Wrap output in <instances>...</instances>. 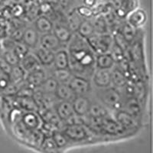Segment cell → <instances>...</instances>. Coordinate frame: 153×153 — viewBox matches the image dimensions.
I'll list each match as a JSON object with an SVG mask.
<instances>
[{
    "label": "cell",
    "instance_id": "1",
    "mask_svg": "<svg viewBox=\"0 0 153 153\" xmlns=\"http://www.w3.org/2000/svg\"><path fill=\"white\" fill-rule=\"evenodd\" d=\"M86 40L91 49H92L94 52L97 53V54L107 53L110 50L113 43V37L107 34H94Z\"/></svg>",
    "mask_w": 153,
    "mask_h": 153
},
{
    "label": "cell",
    "instance_id": "2",
    "mask_svg": "<svg viewBox=\"0 0 153 153\" xmlns=\"http://www.w3.org/2000/svg\"><path fill=\"white\" fill-rule=\"evenodd\" d=\"M99 97L101 103L114 110H120L122 106V97L117 89L113 87L101 88L99 93Z\"/></svg>",
    "mask_w": 153,
    "mask_h": 153
},
{
    "label": "cell",
    "instance_id": "3",
    "mask_svg": "<svg viewBox=\"0 0 153 153\" xmlns=\"http://www.w3.org/2000/svg\"><path fill=\"white\" fill-rule=\"evenodd\" d=\"M61 131L70 139V141L83 142L87 140L90 137L87 127L82 123L67 124Z\"/></svg>",
    "mask_w": 153,
    "mask_h": 153
},
{
    "label": "cell",
    "instance_id": "4",
    "mask_svg": "<svg viewBox=\"0 0 153 153\" xmlns=\"http://www.w3.org/2000/svg\"><path fill=\"white\" fill-rule=\"evenodd\" d=\"M68 84L76 96L85 95L91 90L90 81L80 75H72Z\"/></svg>",
    "mask_w": 153,
    "mask_h": 153
},
{
    "label": "cell",
    "instance_id": "5",
    "mask_svg": "<svg viewBox=\"0 0 153 153\" xmlns=\"http://www.w3.org/2000/svg\"><path fill=\"white\" fill-rule=\"evenodd\" d=\"M20 122L28 130L41 129L43 120L36 111H26L22 113Z\"/></svg>",
    "mask_w": 153,
    "mask_h": 153
},
{
    "label": "cell",
    "instance_id": "6",
    "mask_svg": "<svg viewBox=\"0 0 153 153\" xmlns=\"http://www.w3.org/2000/svg\"><path fill=\"white\" fill-rule=\"evenodd\" d=\"M125 130L123 127L117 122L116 119H112L109 116L104 117L101 124V132H105L110 136H117Z\"/></svg>",
    "mask_w": 153,
    "mask_h": 153
},
{
    "label": "cell",
    "instance_id": "7",
    "mask_svg": "<svg viewBox=\"0 0 153 153\" xmlns=\"http://www.w3.org/2000/svg\"><path fill=\"white\" fill-rule=\"evenodd\" d=\"M74 113L78 117H84L88 114L91 101L85 95L76 96L71 101Z\"/></svg>",
    "mask_w": 153,
    "mask_h": 153
},
{
    "label": "cell",
    "instance_id": "8",
    "mask_svg": "<svg viewBox=\"0 0 153 153\" xmlns=\"http://www.w3.org/2000/svg\"><path fill=\"white\" fill-rule=\"evenodd\" d=\"M93 81L97 87L106 88L111 85V73L108 69L97 68L93 75Z\"/></svg>",
    "mask_w": 153,
    "mask_h": 153
},
{
    "label": "cell",
    "instance_id": "9",
    "mask_svg": "<svg viewBox=\"0 0 153 153\" xmlns=\"http://www.w3.org/2000/svg\"><path fill=\"white\" fill-rule=\"evenodd\" d=\"M55 112L62 122H68L75 115L71 101L61 100L55 106Z\"/></svg>",
    "mask_w": 153,
    "mask_h": 153
},
{
    "label": "cell",
    "instance_id": "10",
    "mask_svg": "<svg viewBox=\"0 0 153 153\" xmlns=\"http://www.w3.org/2000/svg\"><path fill=\"white\" fill-rule=\"evenodd\" d=\"M46 74L41 68L30 71L25 76V83L27 85L35 89L38 87L46 79Z\"/></svg>",
    "mask_w": 153,
    "mask_h": 153
},
{
    "label": "cell",
    "instance_id": "11",
    "mask_svg": "<svg viewBox=\"0 0 153 153\" xmlns=\"http://www.w3.org/2000/svg\"><path fill=\"white\" fill-rule=\"evenodd\" d=\"M21 40L28 48H36L40 40L39 33L35 27H28L23 31Z\"/></svg>",
    "mask_w": 153,
    "mask_h": 153
},
{
    "label": "cell",
    "instance_id": "12",
    "mask_svg": "<svg viewBox=\"0 0 153 153\" xmlns=\"http://www.w3.org/2000/svg\"><path fill=\"white\" fill-rule=\"evenodd\" d=\"M39 42L42 47L52 51H56L57 49H59L61 44L52 31L43 34L40 38Z\"/></svg>",
    "mask_w": 153,
    "mask_h": 153
},
{
    "label": "cell",
    "instance_id": "13",
    "mask_svg": "<svg viewBox=\"0 0 153 153\" xmlns=\"http://www.w3.org/2000/svg\"><path fill=\"white\" fill-rule=\"evenodd\" d=\"M22 68L24 69V71L27 73L30 71H32L34 70L39 68L41 67V63L39 60L38 59L35 54L33 53L28 52L24 57L20 60V64Z\"/></svg>",
    "mask_w": 153,
    "mask_h": 153
},
{
    "label": "cell",
    "instance_id": "14",
    "mask_svg": "<svg viewBox=\"0 0 153 153\" xmlns=\"http://www.w3.org/2000/svg\"><path fill=\"white\" fill-rule=\"evenodd\" d=\"M115 119L125 129H132L136 126L135 117H133L132 114H130L126 110H117Z\"/></svg>",
    "mask_w": 153,
    "mask_h": 153
},
{
    "label": "cell",
    "instance_id": "15",
    "mask_svg": "<svg viewBox=\"0 0 153 153\" xmlns=\"http://www.w3.org/2000/svg\"><path fill=\"white\" fill-rule=\"evenodd\" d=\"M147 19V15L143 9H138L132 11L128 17V23L134 28H139L143 26L146 23Z\"/></svg>",
    "mask_w": 153,
    "mask_h": 153
},
{
    "label": "cell",
    "instance_id": "16",
    "mask_svg": "<svg viewBox=\"0 0 153 153\" xmlns=\"http://www.w3.org/2000/svg\"><path fill=\"white\" fill-rule=\"evenodd\" d=\"M53 65L55 69L70 68L69 54L65 50L56 51V52L54 53Z\"/></svg>",
    "mask_w": 153,
    "mask_h": 153
},
{
    "label": "cell",
    "instance_id": "17",
    "mask_svg": "<svg viewBox=\"0 0 153 153\" xmlns=\"http://www.w3.org/2000/svg\"><path fill=\"white\" fill-rule=\"evenodd\" d=\"M54 95L57 100L71 101V102L76 97L68 84H58Z\"/></svg>",
    "mask_w": 153,
    "mask_h": 153
},
{
    "label": "cell",
    "instance_id": "18",
    "mask_svg": "<svg viewBox=\"0 0 153 153\" xmlns=\"http://www.w3.org/2000/svg\"><path fill=\"white\" fill-rule=\"evenodd\" d=\"M38 59L40 61L41 65L45 66H48L53 64L54 57V51L45 48L43 47H39L37 48L35 52Z\"/></svg>",
    "mask_w": 153,
    "mask_h": 153
},
{
    "label": "cell",
    "instance_id": "19",
    "mask_svg": "<svg viewBox=\"0 0 153 153\" xmlns=\"http://www.w3.org/2000/svg\"><path fill=\"white\" fill-rule=\"evenodd\" d=\"M115 61L110 53L99 54L95 57V65L97 68L110 70L114 65Z\"/></svg>",
    "mask_w": 153,
    "mask_h": 153
},
{
    "label": "cell",
    "instance_id": "20",
    "mask_svg": "<svg viewBox=\"0 0 153 153\" xmlns=\"http://www.w3.org/2000/svg\"><path fill=\"white\" fill-rule=\"evenodd\" d=\"M53 33L56 35L61 43H68L72 38V31L64 25H57L53 28Z\"/></svg>",
    "mask_w": 153,
    "mask_h": 153
},
{
    "label": "cell",
    "instance_id": "21",
    "mask_svg": "<svg viewBox=\"0 0 153 153\" xmlns=\"http://www.w3.org/2000/svg\"><path fill=\"white\" fill-rule=\"evenodd\" d=\"M16 102L20 109L25 111H38V106L33 97H18Z\"/></svg>",
    "mask_w": 153,
    "mask_h": 153
},
{
    "label": "cell",
    "instance_id": "22",
    "mask_svg": "<svg viewBox=\"0 0 153 153\" xmlns=\"http://www.w3.org/2000/svg\"><path fill=\"white\" fill-rule=\"evenodd\" d=\"M54 25L46 16H40L35 22V28L39 34H46L53 31Z\"/></svg>",
    "mask_w": 153,
    "mask_h": 153
},
{
    "label": "cell",
    "instance_id": "23",
    "mask_svg": "<svg viewBox=\"0 0 153 153\" xmlns=\"http://www.w3.org/2000/svg\"><path fill=\"white\" fill-rule=\"evenodd\" d=\"M91 22H92L95 34H98V35L107 34L108 29H109V24H108L104 16L101 14L97 15L94 18V21Z\"/></svg>",
    "mask_w": 153,
    "mask_h": 153
},
{
    "label": "cell",
    "instance_id": "24",
    "mask_svg": "<svg viewBox=\"0 0 153 153\" xmlns=\"http://www.w3.org/2000/svg\"><path fill=\"white\" fill-rule=\"evenodd\" d=\"M58 82L53 77H46V79L44 80V82L41 84L37 89H38V91L43 94H54L58 86Z\"/></svg>",
    "mask_w": 153,
    "mask_h": 153
},
{
    "label": "cell",
    "instance_id": "25",
    "mask_svg": "<svg viewBox=\"0 0 153 153\" xmlns=\"http://www.w3.org/2000/svg\"><path fill=\"white\" fill-rule=\"evenodd\" d=\"M25 78V71L20 65L12 67L9 74V81L13 84H21Z\"/></svg>",
    "mask_w": 153,
    "mask_h": 153
},
{
    "label": "cell",
    "instance_id": "26",
    "mask_svg": "<svg viewBox=\"0 0 153 153\" xmlns=\"http://www.w3.org/2000/svg\"><path fill=\"white\" fill-rule=\"evenodd\" d=\"M76 31L78 35L84 39H87L95 34L92 22L85 19L82 20L76 29Z\"/></svg>",
    "mask_w": 153,
    "mask_h": 153
},
{
    "label": "cell",
    "instance_id": "27",
    "mask_svg": "<svg viewBox=\"0 0 153 153\" xmlns=\"http://www.w3.org/2000/svg\"><path fill=\"white\" fill-rule=\"evenodd\" d=\"M111 73V84L116 87H123L126 84V76L125 73L119 68H114Z\"/></svg>",
    "mask_w": 153,
    "mask_h": 153
},
{
    "label": "cell",
    "instance_id": "28",
    "mask_svg": "<svg viewBox=\"0 0 153 153\" xmlns=\"http://www.w3.org/2000/svg\"><path fill=\"white\" fill-rule=\"evenodd\" d=\"M87 115L96 118H104L109 116V113L103 105H101L100 103H91Z\"/></svg>",
    "mask_w": 153,
    "mask_h": 153
},
{
    "label": "cell",
    "instance_id": "29",
    "mask_svg": "<svg viewBox=\"0 0 153 153\" xmlns=\"http://www.w3.org/2000/svg\"><path fill=\"white\" fill-rule=\"evenodd\" d=\"M51 137L58 149L65 148L71 142L70 139L65 136V134L62 131H60L58 129L53 131L51 133Z\"/></svg>",
    "mask_w": 153,
    "mask_h": 153
},
{
    "label": "cell",
    "instance_id": "30",
    "mask_svg": "<svg viewBox=\"0 0 153 153\" xmlns=\"http://www.w3.org/2000/svg\"><path fill=\"white\" fill-rule=\"evenodd\" d=\"M53 74V77L59 84H68L72 76L71 71L70 68L65 69H55Z\"/></svg>",
    "mask_w": 153,
    "mask_h": 153
},
{
    "label": "cell",
    "instance_id": "31",
    "mask_svg": "<svg viewBox=\"0 0 153 153\" xmlns=\"http://www.w3.org/2000/svg\"><path fill=\"white\" fill-rule=\"evenodd\" d=\"M40 147L44 151L48 152H57L58 150L57 146L51 137V135H46V136L45 135Z\"/></svg>",
    "mask_w": 153,
    "mask_h": 153
},
{
    "label": "cell",
    "instance_id": "32",
    "mask_svg": "<svg viewBox=\"0 0 153 153\" xmlns=\"http://www.w3.org/2000/svg\"><path fill=\"white\" fill-rule=\"evenodd\" d=\"M10 50H12L20 58V60L28 52V48L22 42H14Z\"/></svg>",
    "mask_w": 153,
    "mask_h": 153
},
{
    "label": "cell",
    "instance_id": "33",
    "mask_svg": "<svg viewBox=\"0 0 153 153\" xmlns=\"http://www.w3.org/2000/svg\"><path fill=\"white\" fill-rule=\"evenodd\" d=\"M120 32L125 38L126 40L129 43L135 38V35H136V28H134L130 24L127 22L126 24L124 25L123 27L122 28V30Z\"/></svg>",
    "mask_w": 153,
    "mask_h": 153
},
{
    "label": "cell",
    "instance_id": "34",
    "mask_svg": "<svg viewBox=\"0 0 153 153\" xmlns=\"http://www.w3.org/2000/svg\"><path fill=\"white\" fill-rule=\"evenodd\" d=\"M3 59L11 67L16 66V65L20 64V58L10 49L5 51L3 55Z\"/></svg>",
    "mask_w": 153,
    "mask_h": 153
},
{
    "label": "cell",
    "instance_id": "35",
    "mask_svg": "<svg viewBox=\"0 0 153 153\" xmlns=\"http://www.w3.org/2000/svg\"><path fill=\"white\" fill-rule=\"evenodd\" d=\"M80 16L77 12H74L70 15V16L68 19V28L71 31H76L78 28L79 25L80 24L81 21L83 19H80Z\"/></svg>",
    "mask_w": 153,
    "mask_h": 153
},
{
    "label": "cell",
    "instance_id": "36",
    "mask_svg": "<svg viewBox=\"0 0 153 153\" xmlns=\"http://www.w3.org/2000/svg\"><path fill=\"white\" fill-rule=\"evenodd\" d=\"M76 12L78 13L80 17L84 18L85 19H90L94 16V11L92 10V9L84 5L79 6L76 9Z\"/></svg>",
    "mask_w": 153,
    "mask_h": 153
},
{
    "label": "cell",
    "instance_id": "37",
    "mask_svg": "<svg viewBox=\"0 0 153 153\" xmlns=\"http://www.w3.org/2000/svg\"><path fill=\"white\" fill-rule=\"evenodd\" d=\"M113 38V42L117 44L118 46H120L123 51H125L128 47V45H129V43L126 40L125 38L123 36V35L120 32H117V33L115 34L114 37Z\"/></svg>",
    "mask_w": 153,
    "mask_h": 153
},
{
    "label": "cell",
    "instance_id": "38",
    "mask_svg": "<svg viewBox=\"0 0 153 153\" xmlns=\"http://www.w3.org/2000/svg\"><path fill=\"white\" fill-rule=\"evenodd\" d=\"M84 5L86 6H88L90 8L94 7L96 5V0H83Z\"/></svg>",
    "mask_w": 153,
    "mask_h": 153
},
{
    "label": "cell",
    "instance_id": "39",
    "mask_svg": "<svg viewBox=\"0 0 153 153\" xmlns=\"http://www.w3.org/2000/svg\"><path fill=\"white\" fill-rule=\"evenodd\" d=\"M58 2L63 8H66L70 5L71 0H58Z\"/></svg>",
    "mask_w": 153,
    "mask_h": 153
}]
</instances>
